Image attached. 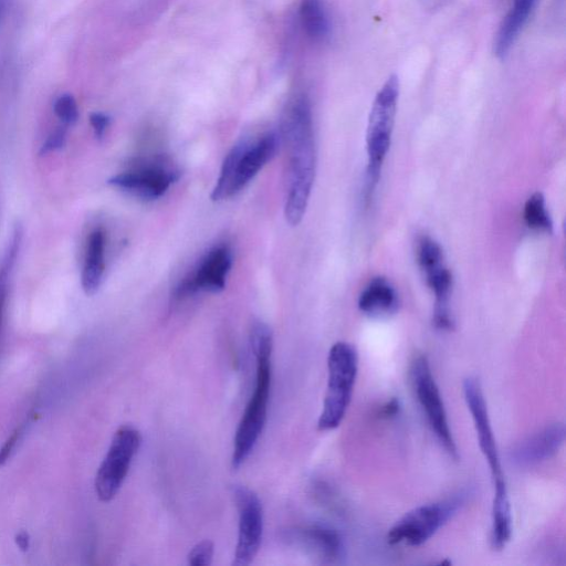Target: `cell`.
Returning <instances> with one entry per match:
<instances>
[{"label": "cell", "mask_w": 566, "mask_h": 566, "mask_svg": "<svg viewBox=\"0 0 566 566\" xmlns=\"http://www.w3.org/2000/svg\"><path fill=\"white\" fill-rule=\"evenodd\" d=\"M233 496L238 510V541L233 565H249L256 556L263 535V509L259 496L245 486H235Z\"/></svg>", "instance_id": "30bf717a"}, {"label": "cell", "mask_w": 566, "mask_h": 566, "mask_svg": "<svg viewBox=\"0 0 566 566\" xmlns=\"http://www.w3.org/2000/svg\"><path fill=\"white\" fill-rule=\"evenodd\" d=\"M565 441V426L555 422L518 442L510 452L512 463L530 468L554 457Z\"/></svg>", "instance_id": "5bb4252c"}, {"label": "cell", "mask_w": 566, "mask_h": 566, "mask_svg": "<svg viewBox=\"0 0 566 566\" xmlns=\"http://www.w3.org/2000/svg\"><path fill=\"white\" fill-rule=\"evenodd\" d=\"M398 294L391 283L377 276L370 280L358 298V308L371 317L388 316L398 310Z\"/></svg>", "instance_id": "e0dca14e"}, {"label": "cell", "mask_w": 566, "mask_h": 566, "mask_svg": "<svg viewBox=\"0 0 566 566\" xmlns=\"http://www.w3.org/2000/svg\"><path fill=\"white\" fill-rule=\"evenodd\" d=\"M6 10V0H0V18L4 13Z\"/></svg>", "instance_id": "f1b7e54d"}, {"label": "cell", "mask_w": 566, "mask_h": 566, "mask_svg": "<svg viewBox=\"0 0 566 566\" xmlns=\"http://www.w3.org/2000/svg\"><path fill=\"white\" fill-rule=\"evenodd\" d=\"M66 139V128L60 127L55 129L44 142V144L41 147V154H46L50 151H54L56 149H60L65 144Z\"/></svg>", "instance_id": "cb8c5ba5"}, {"label": "cell", "mask_w": 566, "mask_h": 566, "mask_svg": "<svg viewBox=\"0 0 566 566\" xmlns=\"http://www.w3.org/2000/svg\"><path fill=\"white\" fill-rule=\"evenodd\" d=\"M327 369V388L317 420L319 431L336 429L346 415L358 371L356 348L346 342L335 343L328 353Z\"/></svg>", "instance_id": "8992f818"}, {"label": "cell", "mask_w": 566, "mask_h": 566, "mask_svg": "<svg viewBox=\"0 0 566 566\" xmlns=\"http://www.w3.org/2000/svg\"><path fill=\"white\" fill-rule=\"evenodd\" d=\"M298 14L302 28L312 41L322 43L331 36V18L323 0H301Z\"/></svg>", "instance_id": "ac0fdd59"}, {"label": "cell", "mask_w": 566, "mask_h": 566, "mask_svg": "<svg viewBox=\"0 0 566 566\" xmlns=\"http://www.w3.org/2000/svg\"><path fill=\"white\" fill-rule=\"evenodd\" d=\"M538 0H512L493 41V52L500 60L506 57L524 27L532 17Z\"/></svg>", "instance_id": "9a60e30c"}, {"label": "cell", "mask_w": 566, "mask_h": 566, "mask_svg": "<svg viewBox=\"0 0 566 566\" xmlns=\"http://www.w3.org/2000/svg\"><path fill=\"white\" fill-rule=\"evenodd\" d=\"M22 234L21 226H15L0 261V335L3 326L10 280L20 251Z\"/></svg>", "instance_id": "d6986e66"}, {"label": "cell", "mask_w": 566, "mask_h": 566, "mask_svg": "<svg viewBox=\"0 0 566 566\" xmlns=\"http://www.w3.org/2000/svg\"><path fill=\"white\" fill-rule=\"evenodd\" d=\"M398 97V77L390 75L377 92L371 104L366 130L368 165L365 196L367 200L379 181L382 163L390 147Z\"/></svg>", "instance_id": "5b68a950"}, {"label": "cell", "mask_w": 566, "mask_h": 566, "mask_svg": "<svg viewBox=\"0 0 566 566\" xmlns=\"http://www.w3.org/2000/svg\"><path fill=\"white\" fill-rule=\"evenodd\" d=\"M399 408H400L399 400H397L396 398H392L382 406V408L380 410V415L384 418L395 417L397 415V412L399 411Z\"/></svg>", "instance_id": "4316f807"}, {"label": "cell", "mask_w": 566, "mask_h": 566, "mask_svg": "<svg viewBox=\"0 0 566 566\" xmlns=\"http://www.w3.org/2000/svg\"><path fill=\"white\" fill-rule=\"evenodd\" d=\"M282 138L287 146L290 172L284 216L289 224L297 226L306 211L316 169L312 108L306 96L289 103Z\"/></svg>", "instance_id": "6da1fadb"}, {"label": "cell", "mask_w": 566, "mask_h": 566, "mask_svg": "<svg viewBox=\"0 0 566 566\" xmlns=\"http://www.w3.org/2000/svg\"><path fill=\"white\" fill-rule=\"evenodd\" d=\"M465 497L467 494L460 492L439 502L415 507L388 531L387 542L391 545H422L455 514Z\"/></svg>", "instance_id": "52a82bcc"}, {"label": "cell", "mask_w": 566, "mask_h": 566, "mask_svg": "<svg viewBox=\"0 0 566 566\" xmlns=\"http://www.w3.org/2000/svg\"><path fill=\"white\" fill-rule=\"evenodd\" d=\"M231 265L230 249L224 244L213 247L201 259L196 270L179 284L176 290L177 297L189 296L200 291H222Z\"/></svg>", "instance_id": "8fae6325"}, {"label": "cell", "mask_w": 566, "mask_h": 566, "mask_svg": "<svg viewBox=\"0 0 566 566\" xmlns=\"http://www.w3.org/2000/svg\"><path fill=\"white\" fill-rule=\"evenodd\" d=\"M106 234L102 228L90 232L85 243L81 285L87 295H93L101 286L105 271Z\"/></svg>", "instance_id": "2e32d148"}, {"label": "cell", "mask_w": 566, "mask_h": 566, "mask_svg": "<svg viewBox=\"0 0 566 566\" xmlns=\"http://www.w3.org/2000/svg\"><path fill=\"white\" fill-rule=\"evenodd\" d=\"M178 179L175 169L158 164L138 166L108 179L113 187L143 199L160 198Z\"/></svg>", "instance_id": "7c38bea8"}, {"label": "cell", "mask_w": 566, "mask_h": 566, "mask_svg": "<svg viewBox=\"0 0 566 566\" xmlns=\"http://www.w3.org/2000/svg\"><path fill=\"white\" fill-rule=\"evenodd\" d=\"M90 122L94 129L95 136L97 138H103L106 129L109 126L111 118L104 113L95 112L91 114Z\"/></svg>", "instance_id": "484cf974"}, {"label": "cell", "mask_w": 566, "mask_h": 566, "mask_svg": "<svg viewBox=\"0 0 566 566\" xmlns=\"http://www.w3.org/2000/svg\"><path fill=\"white\" fill-rule=\"evenodd\" d=\"M417 260L423 271L443 263L441 247L430 237H421L417 244Z\"/></svg>", "instance_id": "44dd1931"}, {"label": "cell", "mask_w": 566, "mask_h": 566, "mask_svg": "<svg viewBox=\"0 0 566 566\" xmlns=\"http://www.w3.org/2000/svg\"><path fill=\"white\" fill-rule=\"evenodd\" d=\"M279 143L280 137L275 133H266L235 144L222 163L211 199L221 201L239 193L274 157Z\"/></svg>", "instance_id": "277c9868"}, {"label": "cell", "mask_w": 566, "mask_h": 566, "mask_svg": "<svg viewBox=\"0 0 566 566\" xmlns=\"http://www.w3.org/2000/svg\"><path fill=\"white\" fill-rule=\"evenodd\" d=\"M140 443L142 434L135 427L126 424L117 429L95 478L101 501L108 502L117 494Z\"/></svg>", "instance_id": "9c48e42d"}, {"label": "cell", "mask_w": 566, "mask_h": 566, "mask_svg": "<svg viewBox=\"0 0 566 566\" xmlns=\"http://www.w3.org/2000/svg\"><path fill=\"white\" fill-rule=\"evenodd\" d=\"M250 345L255 358V385L238 424L231 457L233 469L240 468L253 451L266 422L271 391L273 336L263 322L250 328Z\"/></svg>", "instance_id": "3957f363"}, {"label": "cell", "mask_w": 566, "mask_h": 566, "mask_svg": "<svg viewBox=\"0 0 566 566\" xmlns=\"http://www.w3.org/2000/svg\"><path fill=\"white\" fill-rule=\"evenodd\" d=\"M214 546L211 541L205 539L197 543L189 552L187 559L192 566H208L211 564Z\"/></svg>", "instance_id": "603a6c76"}, {"label": "cell", "mask_w": 566, "mask_h": 566, "mask_svg": "<svg viewBox=\"0 0 566 566\" xmlns=\"http://www.w3.org/2000/svg\"><path fill=\"white\" fill-rule=\"evenodd\" d=\"M411 384L419 405L421 406L429 426L446 452L454 460L459 459L444 403L431 371L428 358L418 355L410 366Z\"/></svg>", "instance_id": "ba28073f"}, {"label": "cell", "mask_w": 566, "mask_h": 566, "mask_svg": "<svg viewBox=\"0 0 566 566\" xmlns=\"http://www.w3.org/2000/svg\"><path fill=\"white\" fill-rule=\"evenodd\" d=\"M463 395L474 423L478 443L492 475L494 496L492 502L491 547L501 551L510 542L512 535L511 504L488 406L478 378L468 377L464 379Z\"/></svg>", "instance_id": "7a4b0ae2"}, {"label": "cell", "mask_w": 566, "mask_h": 566, "mask_svg": "<svg viewBox=\"0 0 566 566\" xmlns=\"http://www.w3.org/2000/svg\"><path fill=\"white\" fill-rule=\"evenodd\" d=\"M525 223L533 230L551 232L553 223L546 210L545 199L541 192L533 193L524 205Z\"/></svg>", "instance_id": "ffe728a7"}, {"label": "cell", "mask_w": 566, "mask_h": 566, "mask_svg": "<svg viewBox=\"0 0 566 566\" xmlns=\"http://www.w3.org/2000/svg\"><path fill=\"white\" fill-rule=\"evenodd\" d=\"M285 539L324 563H338L345 555L340 534L324 524H310L286 532Z\"/></svg>", "instance_id": "4fadbf2b"}, {"label": "cell", "mask_w": 566, "mask_h": 566, "mask_svg": "<svg viewBox=\"0 0 566 566\" xmlns=\"http://www.w3.org/2000/svg\"><path fill=\"white\" fill-rule=\"evenodd\" d=\"M54 113L65 125H72L77 120L78 108L71 94H62L54 102Z\"/></svg>", "instance_id": "7402d4cb"}, {"label": "cell", "mask_w": 566, "mask_h": 566, "mask_svg": "<svg viewBox=\"0 0 566 566\" xmlns=\"http://www.w3.org/2000/svg\"><path fill=\"white\" fill-rule=\"evenodd\" d=\"M17 543L18 545L22 548V549H25L28 548L29 546V539H28V536L25 533H21L18 535L17 537Z\"/></svg>", "instance_id": "83f0119b"}, {"label": "cell", "mask_w": 566, "mask_h": 566, "mask_svg": "<svg viewBox=\"0 0 566 566\" xmlns=\"http://www.w3.org/2000/svg\"><path fill=\"white\" fill-rule=\"evenodd\" d=\"M25 424L22 423L11 433L3 447L0 449V467L8 460L11 452L15 448L17 442L24 431Z\"/></svg>", "instance_id": "d4e9b609"}]
</instances>
